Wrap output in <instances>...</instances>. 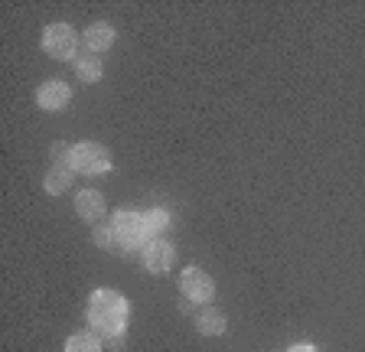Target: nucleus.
<instances>
[{
    "mask_svg": "<svg viewBox=\"0 0 365 352\" xmlns=\"http://www.w3.org/2000/svg\"><path fill=\"white\" fill-rule=\"evenodd\" d=\"M85 316H88V326L95 329L98 336L118 339L124 333V326H128V300H124L118 291L101 287V291H95L88 297Z\"/></svg>",
    "mask_w": 365,
    "mask_h": 352,
    "instance_id": "f257e3e1",
    "label": "nucleus"
},
{
    "mask_svg": "<svg viewBox=\"0 0 365 352\" xmlns=\"http://www.w3.org/2000/svg\"><path fill=\"white\" fill-rule=\"evenodd\" d=\"M114 238L121 248H144L150 242V232H147V219L144 212H134V209H118L111 219Z\"/></svg>",
    "mask_w": 365,
    "mask_h": 352,
    "instance_id": "f03ea898",
    "label": "nucleus"
},
{
    "mask_svg": "<svg viewBox=\"0 0 365 352\" xmlns=\"http://www.w3.org/2000/svg\"><path fill=\"white\" fill-rule=\"evenodd\" d=\"M76 49H78V33L68 24H49L43 30V53L49 59L68 62V59H76Z\"/></svg>",
    "mask_w": 365,
    "mask_h": 352,
    "instance_id": "7ed1b4c3",
    "label": "nucleus"
},
{
    "mask_svg": "<svg viewBox=\"0 0 365 352\" xmlns=\"http://www.w3.org/2000/svg\"><path fill=\"white\" fill-rule=\"evenodd\" d=\"M72 170L85 176H101L111 170V153L95 140H82V144L72 147Z\"/></svg>",
    "mask_w": 365,
    "mask_h": 352,
    "instance_id": "20e7f679",
    "label": "nucleus"
},
{
    "mask_svg": "<svg viewBox=\"0 0 365 352\" xmlns=\"http://www.w3.org/2000/svg\"><path fill=\"white\" fill-rule=\"evenodd\" d=\"M72 176H76V170H72V147L66 144H56L53 147V167L46 170V192L49 196H59V192H66L68 186H72Z\"/></svg>",
    "mask_w": 365,
    "mask_h": 352,
    "instance_id": "39448f33",
    "label": "nucleus"
},
{
    "mask_svg": "<svg viewBox=\"0 0 365 352\" xmlns=\"http://www.w3.org/2000/svg\"><path fill=\"white\" fill-rule=\"evenodd\" d=\"M180 291H182V297L190 300V304L209 306L212 304V297H215V284L202 268H186L180 274Z\"/></svg>",
    "mask_w": 365,
    "mask_h": 352,
    "instance_id": "423d86ee",
    "label": "nucleus"
},
{
    "mask_svg": "<svg viewBox=\"0 0 365 352\" xmlns=\"http://www.w3.org/2000/svg\"><path fill=\"white\" fill-rule=\"evenodd\" d=\"M140 261H144V268L153 271V274H167V271L173 268L176 252L167 238H150V242L140 248Z\"/></svg>",
    "mask_w": 365,
    "mask_h": 352,
    "instance_id": "0eeeda50",
    "label": "nucleus"
},
{
    "mask_svg": "<svg viewBox=\"0 0 365 352\" xmlns=\"http://www.w3.org/2000/svg\"><path fill=\"white\" fill-rule=\"evenodd\" d=\"M72 101V88H68L62 78H49L36 88V105L43 111H62V108Z\"/></svg>",
    "mask_w": 365,
    "mask_h": 352,
    "instance_id": "6e6552de",
    "label": "nucleus"
},
{
    "mask_svg": "<svg viewBox=\"0 0 365 352\" xmlns=\"http://www.w3.org/2000/svg\"><path fill=\"white\" fill-rule=\"evenodd\" d=\"M76 212L82 215V222H101L108 212L105 196L98 190H78L76 192Z\"/></svg>",
    "mask_w": 365,
    "mask_h": 352,
    "instance_id": "1a4fd4ad",
    "label": "nucleus"
},
{
    "mask_svg": "<svg viewBox=\"0 0 365 352\" xmlns=\"http://www.w3.org/2000/svg\"><path fill=\"white\" fill-rule=\"evenodd\" d=\"M85 46L91 49V53H105V49L114 46V26L105 24V20H98V24H91L88 30H85Z\"/></svg>",
    "mask_w": 365,
    "mask_h": 352,
    "instance_id": "9d476101",
    "label": "nucleus"
},
{
    "mask_svg": "<svg viewBox=\"0 0 365 352\" xmlns=\"http://www.w3.org/2000/svg\"><path fill=\"white\" fill-rule=\"evenodd\" d=\"M196 329L202 333V336H222L225 333V314H222L219 306H202L196 314Z\"/></svg>",
    "mask_w": 365,
    "mask_h": 352,
    "instance_id": "9b49d317",
    "label": "nucleus"
},
{
    "mask_svg": "<svg viewBox=\"0 0 365 352\" xmlns=\"http://www.w3.org/2000/svg\"><path fill=\"white\" fill-rule=\"evenodd\" d=\"M66 352H101V339L95 329H82L66 339Z\"/></svg>",
    "mask_w": 365,
    "mask_h": 352,
    "instance_id": "f8f14e48",
    "label": "nucleus"
},
{
    "mask_svg": "<svg viewBox=\"0 0 365 352\" xmlns=\"http://www.w3.org/2000/svg\"><path fill=\"white\" fill-rule=\"evenodd\" d=\"M76 72H78V78H82V82H98L101 78V62L95 59V56H78L76 59Z\"/></svg>",
    "mask_w": 365,
    "mask_h": 352,
    "instance_id": "ddd939ff",
    "label": "nucleus"
},
{
    "mask_svg": "<svg viewBox=\"0 0 365 352\" xmlns=\"http://www.w3.org/2000/svg\"><path fill=\"white\" fill-rule=\"evenodd\" d=\"M144 219H147V232H150V238H160V232L170 225L167 209H150V212H144Z\"/></svg>",
    "mask_w": 365,
    "mask_h": 352,
    "instance_id": "4468645a",
    "label": "nucleus"
},
{
    "mask_svg": "<svg viewBox=\"0 0 365 352\" xmlns=\"http://www.w3.org/2000/svg\"><path fill=\"white\" fill-rule=\"evenodd\" d=\"M95 245H98V248H114V245H118V238H114L111 225H95Z\"/></svg>",
    "mask_w": 365,
    "mask_h": 352,
    "instance_id": "2eb2a0df",
    "label": "nucleus"
},
{
    "mask_svg": "<svg viewBox=\"0 0 365 352\" xmlns=\"http://www.w3.org/2000/svg\"><path fill=\"white\" fill-rule=\"evenodd\" d=\"M287 352H317V349H313V346H307V343H297V346H290Z\"/></svg>",
    "mask_w": 365,
    "mask_h": 352,
    "instance_id": "dca6fc26",
    "label": "nucleus"
}]
</instances>
